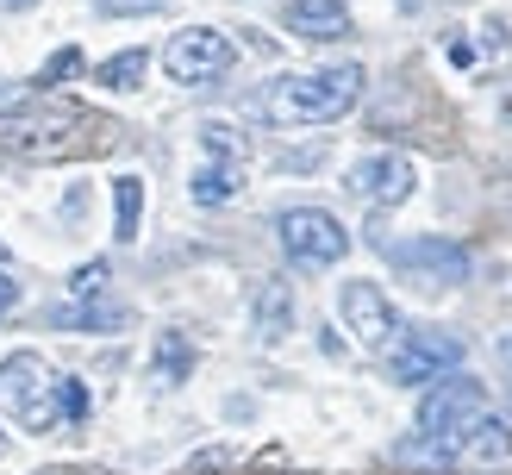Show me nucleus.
I'll return each instance as SVG.
<instances>
[{
  "instance_id": "393cba45",
  "label": "nucleus",
  "mask_w": 512,
  "mask_h": 475,
  "mask_svg": "<svg viewBox=\"0 0 512 475\" xmlns=\"http://www.w3.org/2000/svg\"><path fill=\"white\" fill-rule=\"evenodd\" d=\"M0 7H38V0H0Z\"/></svg>"
},
{
  "instance_id": "7ed1b4c3",
  "label": "nucleus",
  "mask_w": 512,
  "mask_h": 475,
  "mask_svg": "<svg viewBox=\"0 0 512 475\" xmlns=\"http://www.w3.org/2000/svg\"><path fill=\"white\" fill-rule=\"evenodd\" d=\"M0 413H13L25 432H50L57 425V382H50V369L32 350L0 363Z\"/></svg>"
},
{
  "instance_id": "20e7f679",
  "label": "nucleus",
  "mask_w": 512,
  "mask_h": 475,
  "mask_svg": "<svg viewBox=\"0 0 512 475\" xmlns=\"http://www.w3.org/2000/svg\"><path fill=\"white\" fill-rule=\"evenodd\" d=\"M232 63H238V50L225 32H213V25H188V32H175L163 44V69H169V82H182V88H207Z\"/></svg>"
},
{
  "instance_id": "6e6552de",
  "label": "nucleus",
  "mask_w": 512,
  "mask_h": 475,
  "mask_svg": "<svg viewBox=\"0 0 512 475\" xmlns=\"http://www.w3.org/2000/svg\"><path fill=\"white\" fill-rule=\"evenodd\" d=\"M456 363H463V338H450V332H413V338H400L394 344V382H438V375H450Z\"/></svg>"
},
{
  "instance_id": "6ab92c4d",
  "label": "nucleus",
  "mask_w": 512,
  "mask_h": 475,
  "mask_svg": "<svg viewBox=\"0 0 512 475\" xmlns=\"http://www.w3.org/2000/svg\"><path fill=\"white\" fill-rule=\"evenodd\" d=\"M69 294H75V300H94V294H107V263H100V257H94V263H82V269L69 275Z\"/></svg>"
},
{
  "instance_id": "0eeeda50",
  "label": "nucleus",
  "mask_w": 512,
  "mask_h": 475,
  "mask_svg": "<svg viewBox=\"0 0 512 475\" xmlns=\"http://www.w3.org/2000/svg\"><path fill=\"white\" fill-rule=\"evenodd\" d=\"M338 307H344V325L356 332V344H363V350H388V344H394L400 313H394V300L381 294L375 282H344Z\"/></svg>"
},
{
  "instance_id": "f8f14e48",
  "label": "nucleus",
  "mask_w": 512,
  "mask_h": 475,
  "mask_svg": "<svg viewBox=\"0 0 512 475\" xmlns=\"http://www.w3.org/2000/svg\"><path fill=\"white\" fill-rule=\"evenodd\" d=\"M244 188V169H238V157H213V163H200L194 169V182H188V194L200 200V207H225Z\"/></svg>"
},
{
  "instance_id": "412c9836",
  "label": "nucleus",
  "mask_w": 512,
  "mask_h": 475,
  "mask_svg": "<svg viewBox=\"0 0 512 475\" xmlns=\"http://www.w3.org/2000/svg\"><path fill=\"white\" fill-rule=\"evenodd\" d=\"M57 413L63 419H88V388L82 382H57Z\"/></svg>"
},
{
  "instance_id": "423d86ee",
  "label": "nucleus",
  "mask_w": 512,
  "mask_h": 475,
  "mask_svg": "<svg viewBox=\"0 0 512 475\" xmlns=\"http://www.w3.org/2000/svg\"><path fill=\"white\" fill-rule=\"evenodd\" d=\"M381 250H388V263L413 288H456V282H469V250L450 244V238H400V244H381Z\"/></svg>"
},
{
  "instance_id": "9b49d317",
  "label": "nucleus",
  "mask_w": 512,
  "mask_h": 475,
  "mask_svg": "<svg viewBox=\"0 0 512 475\" xmlns=\"http://www.w3.org/2000/svg\"><path fill=\"white\" fill-rule=\"evenodd\" d=\"M288 32H300V38H344L350 13H344V0H288Z\"/></svg>"
},
{
  "instance_id": "ddd939ff",
  "label": "nucleus",
  "mask_w": 512,
  "mask_h": 475,
  "mask_svg": "<svg viewBox=\"0 0 512 475\" xmlns=\"http://www.w3.org/2000/svg\"><path fill=\"white\" fill-rule=\"evenodd\" d=\"M463 457H475V463H506L512 457V425L494 419V413H475L469 432H463Z\"/></svg>"
},
{
  "instance_id": "4468645a",
  "label": "nucleus",
  "mask_w": 512,
  "mask_h": 475,
  "mask_svg": "<svg viewBox=\"0 0 512 475\" xmlns=\"http://www.w3.org/2000/svg\"><path fill=\"white\" fill-rule=\"evenodd\" d=\"M138 225H144V182H138V175H119V182H113V232L132 244Z\"/></svg>"
},
{
  "instance_id": "2eb2a0df",
  "label": "nucleus",
  "mask_w": 512,
  "mask_h": 475,
  "mask_svg": "<svg viewBox=\"0 0 512 475\" xmlns=\"http://www.w3.org/2000/svg\"><path fill=\"white\" fill-rule=\"evenodd\" d=\"M288 325H294V294L281 288V282H269L263 294H256V332H263V338H281Z\"/></svg>"
},
{
  "instance_id": "4be33fe9",
  "label": "nucleus",
  "mask_w": 512,
  "mask_h": 475,
  "mask_svg": "<svg viewBox=\"0 0 512 475\" xmlns=\"http://www.w3.org/2000/svg\"><path fill=\"white\" fill-rule=\"evenodd\" d=\"M44 75H50V82H57V75H82V50H57Z\"/></svg>"
},
{
  "instance_id": "f03ea898",
  "label": "nucleus",
  "mask_w": 512,
  "mask_h": 475,
  "mask_svg": "<svg viewBox=\"0 0 512 475\" xmlns=\"http://www.w3.org/2000/svg\"><path fill=\"white\" fill-rule=\"evenodd\" d=\"M475 413H488V388L469 382V375H438V388H431L425 407H419V432H425V438H413L400 457H413V463H419V457H431V463L456 457Z\"/></svg>"
},
{
  "instance_id": "9d476101",
  "label": "nucleus",
  "mask_w": 512,
  "mask_h": 475,
  "mask_svg": "<svg viewBox=\"0 0 512 475\" xmlns=\"http://www.w3.org/2000/svg\"><path fill=\"white\" fill-rule=\"evenodd\" d=\"M350 194L369 200V207H400V200H413V163L406 157H369L350 169Z\"/></svg>"
},
{
  "instance_id": "39448f33",
  "label": "nucleus",
  "mask_w": 512,
  "mask_h": 475,
  "mask_svg": "<svg viewBox=\"0 0 512 475\" xmlns=\"http://www.w3.org/2000/svg\"><path fill=\"white\" fill-rule=\"evenodd\" d=\"M275 232H281V250H288L300 269L344 263V250H350V232L325 207H288V213L275 219Z\"/></svg>"
},
{
  "instance_id": "a211bd4d",
  "label": "nucleus",
  "mask_w": 512,
  "mask_h": 475,
  "mask_svg": "<svg viewBox=\"0 0 512 475\" xmlns=\"http://www.w3.org/2000/svg\"><path fill=\"white\" fill-rule=\"evenodd\" d=\"M188 369H194L188 338H182V332H163V338H157V375H163V382H182Z\"/></svg>"
},
{
  "instance_id": "b1692460",
  "label": "nucleus",
  "mask_w": 512,
  "mask_h": 475,
  "mask_svg": "<svg viewBox=\"0 0 512 475\" xmlns=\"http://www.w3.org/2000/svg\"><path fill=\"white\" fill-rule=\"evenodd\" d=\"M19 100H25V82H0V113L19 107Z\"/></svg>"
},
{
  "instance_id": "f257e3e1",
  "label": "nucleus",
  "mask_w": 512,
  "mask_h": 475,
  "mask_svg": "<svg viewBox=\"0 0 512 475\" xmlns=\"http://www.w3.org/2000/svg\"><path fill=\"white\" fill-rule=\"evenodd\" d=\"M356 100H363V69L338 63V69H313V75H281L263 94V113L281 125H325L344 119Z\"/></svg>"
},
{
  "instance_id": "f3484780",
  "label": "nucleus",
  "mask_w": 512,
  "mask_h": 475,
  "mask_svg": "<svg viewBox=\"0 0 512 475\" xmlns=\"http://www.w3.org/2000/svg\"><path fill=\"white\" fill-rule=\"evenodd\" d=\"M144 69H150L144 50H119V57H107V63L94 69V82H100V88H113V94H125V88H138V82H144Z\"/></svg>"
},
{
  "instance_id": "a878e982",
  "label": "nucleus",
  "mask_w": 512,
  "mask_h": 475,
  "mask_svg": "<svg viewBox=\"0 0 512 475\" xmlns=\"http://www.w3.org/2000/svg\"><path fill=\"white\" fill-rule=\"evenodd\" d=\"M7 450H13V444H7V432H0V457H7Z\"/></svg>"
},
{
  "instance_id": "dca6fc26",
  "label": "nucleus",
  "mask_w": 512,
  "mask_h": 475,
  "mask_svg": "<svg viewBox=\"0 0 512 475\" xmlns=\"http://www.w3.org/2000/svg\"><path fill=\"white\" fill-rule=\"evenodd\" d=\"M57 325H75V332H119L125 307H107V300H75V313H57Z\"/></svg>"
},
{
  "instance_id": "bb28decb",
  "label": "nucleus",
  "mask_w": 512,
  "mask_h": 475,
  "mask_svg": "<svg viewBox=\"0 0 512 475\" xmlns=\"http://www.w3.org/2000/svg\"><path fill=\"white\" fill-rule=\"evenodd\" d=\"M506 119H512V94H506Z\"/></svg>"
},
{
  "instance_id": "1a4fd4ad",
  "label": "nucleus",
  "mask_w": 512,
  "mask_h": 475,
  "mask_svg": "<svg viewBox=\"0 0 512 475\" xmlns=\"http://www.w3.org/2000/svg\"><path fill=\"white\" fill-rule=\"evenodd\" d=\"M82 144L75 119H0V150H19V157H69Z\"/></svg>"
},
{
  "instance_id": "5701e85b",
  "label": "nucleus",
  "mask_w": 512,
  "mask_h": 475,
  "mask_svg": "<svg viewBox=\"0 0 512 475\" xmlns=\"http://www.w3.org/2000/svg\"><path fill=\"white\" fill-rule=\"evenodd\" d=\"M13 300H19V282H13L7 269H0V313H13Z\"/></svg>"
},
{
  "instance_id": "aec40b11",
  "label": "nucleus",
  "mask_w": 512,
  "mask_h": 475,
  "mask_svg": "<svg viewBox=\"0 0 512 475\" xmlns=\"http://www.w3.org/2000/svg\"><path fill=\"white\" fill-rule=\"evenodd\" d=\"M200 138H207V150H213V157H244V138L232 132V125H219V119H213Z\"/></svg>"
}]
</instances>
